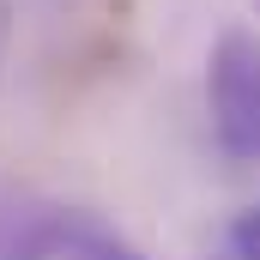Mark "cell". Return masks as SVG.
Listing matches in <instances>:
<instances>
[{
	"label": "cell",
	"instance_id": "obj_1",
	"mask_svg": "<svg viewBox=\"0 0 260 260\" xmlns=\"http://www.w3.org/2000/svg\"><path fill=\"white\" fill-rule=\"evenodd\" d=\"M206 109L218 151L236 164H260V30L230 24L206 55Z\"/></svg>",
	"mask_w": 260,
	"mask_h": 260
},
{
	"label": "cell",
	"instance_id": "obj_2",
	"mask_svg": "<svg viewBox=\"0 0 260 260\" xmlns=\"http://www.w3.org/2000/svg\"><path fill=\"white\" fill-rule=\"evenodd\" d=\"M230 248H236V260H260V206L236 212V224H230Z\"/></svg>",
	"mask_w": 260,
	"mask_h": 260
},
{
	"label": "cell",
	"instance_id": "obj_3",
	"mask_svg": "<svg viewBox=\"0 0 260 260\" xmlns=\"http://www.w3.org/2000/svg\"><path fill=\"white\" fill-rule=\"evenodd\" d=\"M0 43H6V18H0Z\"/></svg>",
	"mask_w": 260,
	"mask_h": 260
}]
</instances>
